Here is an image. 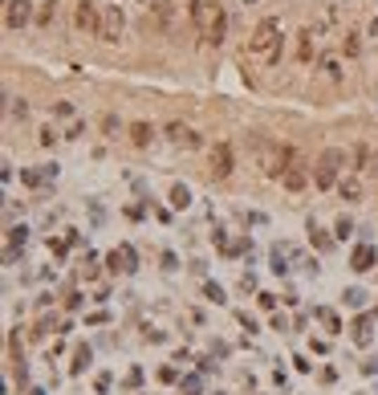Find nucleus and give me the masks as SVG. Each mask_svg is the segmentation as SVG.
Here are the masks:
<instances>
[{
    "label": "nucleus",
    "mask_w": 378,
    "mask_h": 395,
    "mask_svg": "<svg viewBox=\"0 0 378 395\" xmlns=\"http://www.w3.org/2000/svg\"><path fill=\"white\" fill-rule=\"evenodd\" d=\"M191 20H195V33L204 45H220L224 41V8L216 4V0H195L191 4Z\"/></svg>",
    "instance_id": "1"
},
{
    "label": "nucleus",
    "mask_w": 378,
    "mask_h": 395,
    "mask_svg": "<svg viewBox=\"0 0 378 395\" xmlns=\"http://www.w3.org/2000/svg\"><path fill=\"white\" fill-rule=\"evenodd\" d=\"M281 37H285L281 20L265 17L256 29H252V37H248V53H252V58H261V61H273L277 53H281Z\"/></svg>",
    "instance_id": "2"
},
{
    "label": "nucleus",
    "mask_w": 378,
    "mask_h": 395,
    "mask_svg": "<svg viewBox=\"0 0 378 395\" xmlns=\"http://www.w3.org/2000/svg\"><path fill=\"white\" fill-rule=\"evenodd\" d=\"M341 163H346V151H338V147L322 151L318 171H313V183H318V188H338L341 183Z\"/></svg>",
    "instance_id": "3"
},
{
    "label": "nucleus",
    "mask_w": 378,
    "mask_h": 395,
    "mask_svg": "<svg viewBox=\"0 0 378 395\" xmlns=\"http://www.w3.org/2000/svg\"><path fill=\"white\" fill-rule=\"evenodd\" d=\"M122 29H126V17H122V8H118V4H106V8H102V20H98V37L114 45V41L122 37Z\"/></svg>",
    "instance_id": "4"
},
{
    "label": "nucleus",
    "mask_w": 378,
    "mask_h": 395,
    "mask_svg": "<svg viewBox=\"0 0 378 395\" xmlns=\"http://www.w3.org/2000/svg\"><path fill=\"white\" fill-rule=\"evenodd\" d=\"M98 20H102V8H98L94 0H82L74 8V25L86 29V33H94V37H98Z\"/></svg>",
    "instance_id": "5"
},
{
    "label": "nucleus",
    "mask_w": 378,
    "mask_h": 395,
    "mask_svg": "<svg viewBox=\"0 0 378 395\" xmlns=\"http://www.w3.org/2000/svg\"><path fill=\"white\" fill-rule=\"evenodd\" d=\"M167 138L175 147H183V151H195V147H200V135H195L191 127H183V122H167Z\"/></svg>",
    "instance_id": "6"
},
{
    "label": "nucleus",
    "mask_w": 378,
    "mask_h": 395,
    "mask_svg": "<svg viewBox=\"0 0 378 395\" xmlns=\"http://www.w3.org/2000/svg\"><path fill=\"white\" fill-rule=\"evenodd\" d=\"M29 17H33V4H29V0H8V8H4V25H8V29L29 25Z\"/></svg>",
    "instance_id": "7"
},
{
    "label": "nucleus",
    "mask_w": 378,
    "mask_h": 395,
    "mask_svg": "<svg viewBox=\"0 0 378 395\" xmlns=\"http://www.w3.org/2000/svg\"><path fill=\"white\" fill-rule=\"evenodd\" d=\"M281 183H285V188H289V192H301L305 183H309V176H305V167H301V163H297V155H293V163L285 167Z\"/></svg>",
    "instance_id": "8"
},
{
    "label": "nucleus",
    "mask_w": 378,
    "mask_h": 395,
    "mask_svg": "<svg viewBox=\"0 0 378 395\" xmlns=\"http://www.w3.org/2000/svg\"><path fill=\"white\" fill-rule=\"evenodd\" d=\"M211 176H216V179H228V176H232V151H228L224 143L211 151Z\"/></svg>",
    "instance_id": "9"
},
{
    "label": "nucleus",
    "mask_w": 378,
    "mask_h": 395,
    "mask_svg": "<svg viewBox=\"0 0 378 395\" xmlns=\"http://www.w3.org/2000/svg\"><path fill=\"white\" fill-rule=\"evenodd\" d=\"M313 41H318V29L297 33V65H309V61H313Z\"/></svg>",
    "instance_id": "10"
},
{
    "label": "nucleus",
    "mask_w": 378,
    "mask_h": 395,
    "mask_svg": "<svg viewBox=\"0 0 378 395\" xmlns=\"http://www.w3.org/2000/svg\"><path fill=\"white\" fill-rule=\"evenodd\" d=\"M126 131H131V143H134V147H151V138H155V127H151V122H131Z\"/></svg>",
    "instance_id": "11"
},
{
    "label": "nucleus",
    "mask_w": 378,
    "mask_h": 395,
    "mask_svg": "<svg viewBox=\"0 0 378 395\" xmlns=\"http://www.w3.org/2000/svg\"><path fill=\"white\" fill-rule=\"evenodd\" d=\"M318 78L322 82H341V61L338 58H322L318 61Z\"/></svg>",
    "instance_id": "12"
},
{
    "label": "nucleus",
    "mask_w": 378,
    "mask_h": 395,
    "mask_svg": "<svg viewBox=\"0 0 378 395\" xmlns=\"http://www.w3.org/2000/svg\"><path fill=\"white\" fill-rule=\"evenodd\" d=\"M155 17H159L163 29H171V25H175V4H171V0H159V4H155Z\"/></svg>",
    "instance_id": "13"
},
{
    "label": "nucleus",
    "mask_w": 378,
    "mask_h": 395,
    "mask_svg": "<svg viewBox=\"0 0 378 395\" xmlns=\"http://www.w3.org/2000/svg\"><path fill=\"white\" fill-rule=\"evenodd\" d=\"M338 192H341V200H358V196H362V183H358L354 176H346V179L338 183Z\"/></svg>",
    "instance_id": "14"
},
{
    "label": "nucleus",
    "mask_w": 378,
    "mask_h": 395,
    "mask_svg": "<svg viewBox=\"0 0 378 395\" xmlns=\"http://www.w3.org/2000/svg\"><path fill=\"white\" fill-rule=\"evenodd\" d=\"M102 135H106V138H118V135H122V122L114 119V115H102Z\"/></svg>",
    "instance_id": "15"
},
{
    "label": "nucleus",
    "mask_w": 378,
    "mask_h": 395,
    "mask_svg": "<svg viewBox=\"0 0 378 395\" xmlns=\"http://www.w3.org/2000/svg\"><path fill=\"white\" fill-rule=\"evenodd\" d=\"M341 49H346L350 58H358V53H362V41H358V33H346V37H341Z\"/></svg>",
    "instance_id": "16"
},
{
    "label": "nucleus",
    "mask_w": 378,
    "mask_h": 395,
    "mask_svg": "<svg viewBox=\"0 0 378 395\" xmlns=\"http://www.w3.org/2000/svg\"><path fill=\"white\" fill-rule=\"evenodd\" d=\"M29 115V102L25 98H8V119H25Z\"/></svg>",
    "instance_id": "17"
},
{
    "label": "nucleus",
    "mask_w": 378,
    "mask_h": 395,
    "mask_svg": "<svg viewBox=\"0 0 378 395\" xmlns=\"http://www.w3.org/2000/svg\"><path fill=\"white\" fill-rule=\"evenodd\" d=\"M41 25H53V20H57V0H45V8H41Z\"/></svg>",
    "instance_id": "18"
},
{
    "label": "nucleus",
    "mask_w": 378,
    "mask_h": 395,
    "mask_svg": "<svg viewBox=\"0 0 378 395\" xmlns=\"http://www.w3.org/2000/svg\"><path fill=\"white\" fill-rule=\"evenodd\" d=\"M37 143H41V147H53V143H57V131H49V127H45V131H37Z\"/></svg>",
    "instance_id": "19"
}]
</instances>
